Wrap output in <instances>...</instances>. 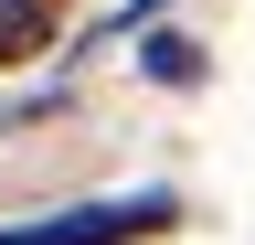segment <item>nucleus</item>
<instances>
[{
	"mask_svg": "<svg viewBox=\"0 0 255 245\" xmlns=\"http://www.w3.org/2000/svg\"><path fill=\"white\" fill-rule=\"evenodd\" d=\"M170 192H128V203H75V213H43V224H0V245H138L170 224Z\"/></svg>",
	"mask_w": 255,
	"mask_h": 245,
	"instance_id": "f257e3e1",
	"label": "nucleus"
},
{
	"mask_svg": "<svg viewBox=\"0 0 255 245\" xmlns=\"http://www.w3.org/2000/svg\"><path fill=\"white\" fill-rule=\"evenodd\" d=\"M53 53V0H0V64Z\"/></svg>",
	"mask_w": 255,
	"mask_h": 245,
	"instance_id": "f03ea898",
	"label": "nucleus"
}]
</instances>
